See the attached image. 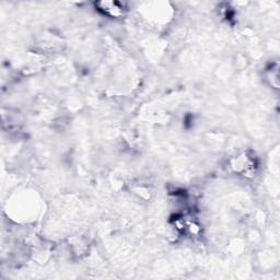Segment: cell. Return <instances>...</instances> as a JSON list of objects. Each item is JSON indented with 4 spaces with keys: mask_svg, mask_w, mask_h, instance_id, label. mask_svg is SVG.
I'll list each match as a JSON object with an SVG mask.
<instances>
[{
    "mask_svg": "<svg viewBox=\"0 0 280 280\" xmlns=\"http://www.w3.org/2000/svg\"><path fill=\"white\" fill-rule=\"evenodd\" d=\"M97 6H101L100 10H102L103 12L112 15V17H119L124 13V10L126 8L124 7V3L116 2V1H106V2H98L96 3Z\"/></svg>",
    "mask_w": 280,
    "mask_h": 280,
    "instance_id": "6da1fadb",
    "label": "cell"
}]
</instances>
